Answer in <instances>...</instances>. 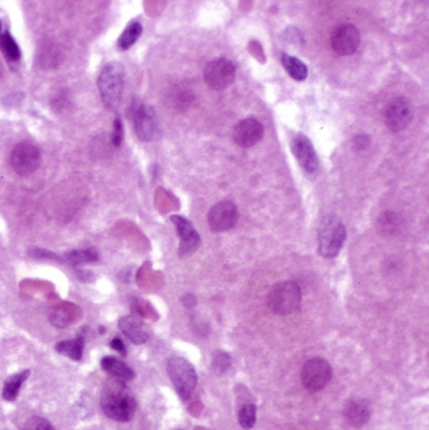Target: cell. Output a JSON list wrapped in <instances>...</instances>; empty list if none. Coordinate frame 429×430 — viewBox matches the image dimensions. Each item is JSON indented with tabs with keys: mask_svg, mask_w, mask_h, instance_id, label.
<instances>
[{
	"mask_svg": "<svg viewBox=\"0 0 429 430\" xmlns=\"http://www.w3.org/2000/svg\"><path fill=\"white\" fill-rule=\"evenodd\" d=\"M101 408L112 420L125 423L133 419L136 401L125 383L112 380L104 385L101 394Z\"/></svg>",
	"mask_w": 429,
	"mask_h": 430,
	"instance_id": "6da1fadb",
	"label": "cell"
},
{
	"mask_svg": "<svg viewBox=\"0 0 429 430\" xmlns=\"http://www.w3.org/2000/svg\"><path fill=\"white\" fill-rule=\"evenodd\" d=\"M125 84V68L119 62H110L102 67L97 86L104 107L115 110L120 104Z\"/></svg>",
	"mask_w": 429,
	"mask_h": 430,
	"instance_id": "7a4b0ae2",
	"label": "cell"
},
{
	"mask_svg": "<svg viewBox=\"0 0 429 430\" xmlns=\"http://www.w3.org/2000/svg\"><path fill=\"white\" fill-rule=\"evenodd\" d=\"M346 239V229L340 218L327 215L318 228V252L324 258H335Z\"/></svg>",
	"mask_w": 429,
	"mask_h": 430,
	"instance_id": "3957f363",
	"label": "cell"
},
{
	"mask_svg": "<svg viewBox=\"0 0 429 430\" xmlns=\"http://www.w3.org/2000/svg\"><path fill=\"white\" fill-rule=\"evenodd\" d=\"M166 371L182 400H188L198 383L194 366L184 357H173L168 361Z\"/></svg>",
	"mask_w": 429,
	"mask_h": 430,
	"instance_id": "277c9868",
	"label": "cell"
},
{
	"mask_svg": "<svg viewBox=\"0 0 429 430\" xmlns=\"http://www.w3.org/2000/svg\"><path fill=\"white\" fill-rule=\"evenodd\" d=\"M268 306L276 315H292L300 310L301 289L291 281L277 283L268 293Z\"/></svg>",
	"mask_w": 429,
	"mask_h": 430,
	"instance_id": "5b68a950",
	"label": "cell"
},
{
	"mask_svg": "<svg viewBox=\"0 0 429 430\" xmlns=\"http://www.w3.org/2000/svg\"><path fill=\"white\" fill-rule=\"evenodd\" d=\"M41 151L30 142L16 144L10 154V166L19 177H30L41 165Z\"/></svg>",
	"mask_w": 429,
	"mask_h": 430,
	"instance_id": "8992f818",
	"label": "cell"
},
{
	"mask_svg": "<svg viewBox=\"0 0 429 430\" xmlns=\"http://www.w3.org/2000/svg\"><path fill=\"white\" fill-rule=\"evenodd\" d=\"M333 376V370L330 363L325 359L314 357L305 363L302 369V384L305 389L310 393H318L325 387Z\"/></svg>",
	"mask_w": 429,
	"mask_h": 430,
	"instance_id": "52a82bcc",
	"label": "cell"
},
{
	"mask_svg": "<svg viewBox=\"0 0 429 430\" xmlns=\"http://www.w3.org/2000/svg\"><path fill=\"white\" fill-rule=\"evenodd\" d=\"M236 78V66L224 57L210 60L204 69V80L210 89L222 91L230 87Z\"/></svg>",
	"mask_w": 429,
	"mask_h": 430,
	"instance_id": "ba28073f",
	"label": "cell"
},
{
	"mask_svg": "<svg viewBox=\"0 0 429 430\" xmlns=\"http://www.w3.org/2000/svg\"><path fill=\"white\" fill-rule=\"evenodd\" d=\"M133 121L135 133L141 142H148L155 139L159 133V121L153 107L144 104L133 106Z\"/></svg>",
	"mask_w": 429,
	"mask_h": 430,
	"instance_id": "9c48e42d",
	"label": "cell"
},
{
	"mask_svg": "<svg viewBox=\"0 0 429 430\" xmlns=\"http://www.w3.org/2000/svg\"><path fill=\"white\" fill-rule=\"evenodd\" d=\"M385 124L394 133L403 131L413 119L412 106L404 97L393 98L385 107Z\"/></svg>",
	"mask_w": 429,
	"mask_h": 430,
	"instance_id": "30bf717a",
	"label": "cell"
},
{
	"mask_svg": "<svg viewBox=\"0 0 429 430\" xmlns=\"http://www.w3.org/2000/svg\"><path fill=\"white\" fill-rule=\"evenodd\" d=\"M331 47L340 56H350L356 52L360 45V33L354 24L342 23L333 30Z\"/></svg>",
	"mask_w": 429,
	"mask_h": 430,
	"instance_id": "8fae6325",
	"label": "cell"
},
{
	"mask_svg": "<svg viewBox=\"0 0 429 430\" xmlns=\"http://www.w3.org/2000/svg\"><path fill=\"white\" fill-rule=\"evenodd\" d=\"M238 222V209L233 201L217 203L208 214V223L213 231L221 233L232 229Z\"/></svg>",
	"mask_w": 429,
	"mask_h": 430,
	"instance_id": "7c38bea8",
	"label": "cell"
},
{
	"mask_svg": "<svg viewBox=\"0 0 429 430\" xmlns=\"http://www.w3.org/2000/svg\"><path fill=\"white\" fill-rule=\"evenodd\" d=\"M265 134V127L254 117L239 121L233 130V140L241 148H252L258 144Z\"/></svg>",
	"mask_w": 429,
	"mask_h": 430,
	"instance_id": "4fadbf2b",
	"label": "cell"
},
{
	"mask_svg": "<svg viewBox=\"0 0 429 430\" xmlns=\"http://www.w3.org/2000/svg\"><path fill=\"white\" fill-rule=\"evenodd\" d=\"M292 152L301 168L307 174H315L318 169V157L315 148L307 136L298 134L292 140Z\"/></svg>",
	"mask_w": 429,
	"mask_h": 430,
	"instance_id": "5bb4252c",
	"label": "cell"
},
{
	"mask_svg": "<svg viewBox=\"0 0 429 430\" xmlns=\"http://www.w3.org/2000/svg\"><path fill=\"white\" fill-rule=\"evenodd\" d=\"M171 222L177 228V233L180 237V245H179V254L180 256H189L195 252L200 245V236L194 228L192 223L185 219L182 215H173Z\"/></svg>",
	"mask_w": 429,
	"mask_h": 430,
	"instance_id": "9a60e30c",
	"label": "cell"
},
{
	"mask_svg": "<svg viewBox=\"0 0 429 430\" xmlns=\"http://www.w3.org/2000/svg\"><path fill=\"white\" fill-rule=\"evenodd\" d=\"M371 416V407L368 400L355 399L349 401L344 409V419L353 428H362L368 423Z\"/></svg>",
	"mask_w": 429,
	"mask_h": 430,
	"instance_id": "2e32d148",
	"label": "cell"
},
{
	"mask_svg": "<svg viewBox=\"0 0 429 430\" xmlns=\"http://www.w3.org/2000/svg\"><path fill=\"white\" fill-rule=\"evenodd\" d=\"M120 330L135 345H142L148 340V334L140 319L125 316L119 319Z\"/></svg>",
	"mask_w": 429,
	"mask_h": 430,
	"instance_id": "e0dca14e",
	"label": "cell"
},
{
	"mask_svg": "<svg viewBox=\"0 0 429 430\" xmlns=\"http://www.w3.org/2000/svg\"><path fill=\"white\" fill-rule=\"evenodd\" d=\"M101 366L107 374L113 376L115 380H119L122 383H127V381L133 380V376H135L133 369L116 357H104L101 360Z\"/></svg>",
	"mask_w": 429,
	"mask_h": 430,
	"instance_id": "ac0fdd59",
	"label": "cell"
},
{
	"mask_svg": "<svg viewBox=\"0 0 429 430\" xmlns=\"http://www.w3.org/2000/svg\"><path fill=\"white\" fill-rule=\"evenodd\" d=\"M282 66L286 69V72L295 80V81L302 82L309 76V68L305 65L302 60H298L296 57H292L287 53H283L281 56Z\"/></svg>",
	"mask_w": 429,
	"mask_h": 430,
	"instance_id": "d6986e66",
	"label": "cell"
},
{
	"mask_svg": "<svg viewBox=\"0 0 429 430\" xmlns=\"http://www.w3.org/2000/svg\"><path fill=\"white\" fill-rule=\"evenodd\" d=\"M0 51L4 53L8 60L10 62H19L22 57V52L14 38L7 30L3 28V24L0 22Z\"/></svg>",
	"mask_w": 429,
	"mask_h": 430,
	"instance_id": "ffe728a7",
	"label": "cell"
},
{
	"mask_svg": "<svg viewBox=\"0 0 429 430\" xmlns=\"http://www.w3.org/2000/svg\"><path fill=\"white\" fill-rule=\"evenodd\" d=\"M30 371L24 370L14 374L6 380L3 387V398L7 401H14L21 392L24 381L30 376Z\"/></svg>",
	"mask_w": 429,
	"mask_h": 430,
	"instance_id": "44dd1931",
	"label": "cell"
},
{
	"mask_svg": "<svg viewBox=\"0 0 429 430\" xmlns=\"http://www.w3.org/2000/svg\"><path fill=\"white\" fill-rule=\"evenodd\" d=\"M83 348H85V337L78 336L74 340H66V341H60L56 345V351L60 352L62 355L72 359V360H81L83 357Z\"/></svg>",
	"mask_w": 429,
	"mask_h": 430,
	"instance_id": "7402d4cb",
	"label": "cell"
},
{
	"mask_svg": "<svg viewBox=\"0 0 429 430\" xmlns=\"http://www.w3.org/2000/svg\"><path fill=\"white\" fill-rule=\"evenodd\" d=\"M141 33H142V25L140 23L136 22V21L130 23L126 27L124 33L120 36L118 47L121 51H127L130 47H133L136 43V41L140 37Z\"/></svg>",
	"mask_w": 429,
	"mask_h": 430,
	"instance_id": "603a6c76",
	"label": "cell"
},
{
	"mask_svg": "<svg viewBox=\"0 0 429 430\" xmlns=\"http://www.w3.org/2000/svg\"><path fill=\"white\" fill-rule=\"evenodd\" d=\"M65 260L71 266H83L98 260V253L95 249H77L65 256Z\"/></svg>",
	"mask_w": 429,
	"mask_h": 430,
	"instance_id": "cb8c5ba5",
	"label": "cell"
},
{
	"mask_svg": "<svg viewBox=\"0 0 429 430\" xmlns=\"http://www.w3.org/2000/svg\"><path fill=\"white\" fill-rule=\"evenodd\" d=\"M256 416H257V407L253 403H245L238 410V422L243 429L250 430L254 427Z\"/></svg>",
	"mask_w": 429,
	"mask_h": 430,
	"instance_id": "d4e9b609",
	"label": "cell"
},
{
	"mask_svg": "<svg viewBox=\"0 0 429 430\" xmlns=\"http://www.w3.org/2000/svg\"><path fill=\"white\" fill-rule=\"evenodd\" d=\"M399 216L392 212H385L377 219V228L384 234H394L399 230Z\"/></svg>",
	"mask_w": 429,
	"mask_h": 430,
	"instance_id": "484cf974",
	"label": "cell"
},
{
	"mask_svg": "<svg viewBox=\"0 0 429 430\" xmlns=\"http://www.w3.org/2000/svg\"><path fill=\"white\" fill-rule=\"evenodd\" d=\"M38 60L41 62V66L45 68H54L58 66L60 62V52L52 45H48L43 49H41V56Z\"/></svg>",
	"mask_w": 429,
	"mask_h": 430,
	"instance_id": "4316f807",
	"label": "cell"
},
{
	"mask_svg": "<svg viewBox=\"0 0 429 430\" xmlns=\"http://www.w3.org/2000/svg\"><path fill=\"white\" fill-rule=\"evenodd\" d=\"M232 365V357L230 354L224 352L222 350H215L212 359V367L217 374H224L226 371L230 370Z\"/></svg>",
	"mask_w": 429,
	"mask_h": 430,
	"instance_id": "83f0119b",
	"label": "cell"
},
{
	"mask_svg": "<svg viewBox=\"0 0 429 430\" xmlns=\"http://www.w3.org/2000/svg\"><path fill=\"white\" fill-rule=\"evenodd\" d=\"M175 109L178 110H185L186 107H189V104L192 101V95L190 91H175L173 100Z\"/></svg>",
	"mask_w": 429,
	"mask_h": 430,
	"instance_id": "f1b7e54d",
	"label": "cell"
},
{
	"mask_svg": "<svg viewBox=\"0 0 429 430\" xmlns=\"http://www.w3.org/2000/svg\"><path fill=\"white\" fill-rule=\"evenodd\" d=\"M24 430H56L52 424L50 423L45 418L33 416L28 419V422L24 425Z\"/></svg>",
	"mask_w": 429,
	"mask_h": 430,
	"instance_id": "f546056e",
	"label": "cell"
},
{
	"mask_svg": "<svg viewBox=\"0 0 429 430\" xmlns=\"http://www.w3.org/2000/svg\"><path fill=\"white\" fill-rule=\"evenodd\" d=\"M53 107L57 111H65L69 104H71V97L68 95V92H60L57 96L52 100Z\"/></svg>",
	"mask_w": 429,
	"mask_h": 430,
	"instance_id": "4dcf8cb0",
	"label": "cell"
},
{
	"mask_svg": "<svg viewBox=\"0 0 429 430\" xmlns=\"http://www.w3.org/2000/svg\"><path fill=\"white\" fill-rule=\"evenodd\" d=\"M124 140V125L121 119L115 120L113 124V133H112V144L115 148H120V145L122 144Z\"/></svg>",
	"mask_w": 429,
	"mask_h": 430,
	"instance_id": "1f68e13d",
	"label": "cell"
},
{
	"mask_svg": "<svg viewBox=\"0 0 429 430\" xmlns=\"http://www.w3.org/2000/svg\"><path fill=\"white\" fill-rule=\"evenodd\" d=\"M30 256L32 257H34V258H43V260H60V257L57 256V254H54V253L50 252V251H45V249H39V248H34V249H30Z\"/></svg>",
	"mask_w": 429,
	"mask_h": 430,
	"instance_id": "d6a6232c",
	"label": "cell"
},
{
	"mask_svg": "<svg viewBox=\"0 0 429 430\" xmlns=\"http://www.w3.org/2000/svg\"><path fill=\"white\" fill-rule=\"evenodd\" d=\"M354 148L355 150H360V151H363V150H366L368 146L370 145V137L368 135H358L354 137Z\"/></svg>",
	"mask_w": 429,
	"mask_h": 430,
	"instance_id": "836d02e7",
	"label": "cell"
},
{
	"mask_svg": "<svg viewBox=\"0 0 429 430\" xmlns=\"http://www.w3.org/2000/svg\"><path fill=\"white\" fill-rule=\"evenodd\" d=\"M110 346H111L112 349L116 350L120 354H122V355H126V348L125 343L122 342L121 339H113L111 342H110Z\"/></svg>",
	"mask_w": 429,
	"mask_h": 430,
	"instance_id": "e575fe53",
	"label": "cell"
},
{
	"mask_svg": "<svg viewBox=\"0 0 429 430\" xmlns=\"http://www.w3.org/2000/svg\"><path fill=\"white\" fill-rule=\"evenodd\" d=\"M183 304H185V307L192 308L197 304V299L192 295H186V296L183 297Z\"/></svg>",
	"mask_w": 429,
	"mask_h": 430,
	"instance_id": "d590c367",
	"label": "cell"
},
{
	"mask_svg": "<svg viewBox=\"0 0 429 430\" xmlns=\"http://www.w3.org/2000/svg\"><path fill=\"white\" fill-rule=\"evenodd\" d=\"M197 430H206V429H201V428H197Z\"/></svg>",
	"mask_w": 429,
	"mask_h": 430,
	"instance_id": "8d00e7d4",
	"label": "cell"
}]
</instances>
